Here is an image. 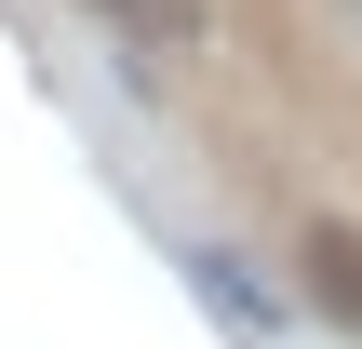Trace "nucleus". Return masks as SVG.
Listing matches in <instances>:
<instances>
[{
    "mask_svg": "<svg viewBox=\"0 0 362 349\" xmlns=\"http://www.w3.org/2000/svg\"><path fill=\"white\" fill-rule=\"evenodd\" d=\"M81 13L107 40H134V54H202V27H215L202 0H81Z\"/></svg>",
    "mask_w": 362,
    "mask_h": 349,
    "instance_id": "f257e3e1",
    "label": "nucleus"
},
{
    "mask_svg": "<svg viewBox=\"0 0 362 349\" xmlns=\"http://www.w3.org/2000/svg\"><path fill=\"white\" fill-rule=\"evenodd\" d=\"M309 296H322V323H362V242L349 229H309Z\"/></svg>",
    "mask_w": 362,
    "mask_h": 349,
    "instance_id": "f03ea898",
    "label": "nucleus"
},
{
    "mask_svg": "<svg viewBox=\"0 0 362 349\" xmlns=\"http://www.w3.org/2000/svg\"><path fill=\"white\" fill-rule=\"evenodd\" d=\"M188 282H202V309H228L242 336H269V296L242 282V256H188Z\"/></svg>",
    "mask_w": 362,
    "mask_h": 349,
    "instance_id": "7ed1b4c3",
    "label": "nucleus"
}]
</instances>
